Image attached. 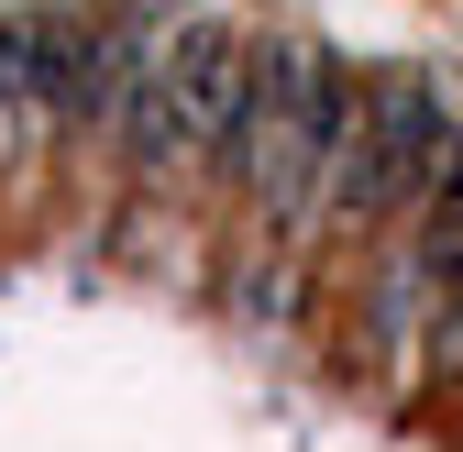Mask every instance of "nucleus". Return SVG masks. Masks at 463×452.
I'll return each instance as SVG.
<instances>
[{
  "mask_svg": "<svg viewBox=\"0 0 463 452\" xmlns=\"http://www.w3.org/2000/svg\"><path fill=\"white\" fill-rule=\"evenodd\" d=\"M354 122H364V89L309 44H254V89H243V122H232V188H243L265 221H331L342 199V165H354Z\"/></svg>",
  "mask_w": 463,
  "mask_h": 452,
  "instance_id": "1",
  "label": "nucleus"
},
{
  "mask_svg": "<svg viewBox=\"0 0 463 452\" xmlns=\"http://www.w3.org/2000/svg\"><path fill=\"white\" fill-rule=\"evenodd\" d=\"M243 89H254V44L221 33V23H165V55L133 99V165L155 177H177V165H221L232 155V122H243Z\"/></svg>",
  "mask_w": 463,
  "mask_h": 452,
  "instance_id": "2",
  "label": "nucleus"
},
{
  "mask_svg": "<svg viewBox=\"0 0 463 452\" xmlns=\"http://www.w3.org/2000/svg\"><path fill=\"white\" fill-rule=\"evenodd\" d=\"M452 110L430 78H386L364 89V122H354V165H342V199L331 221H375V210H430L441 165H452Z\"/></svg>",
  "mask_w": 463,
  "mask_h": 452,
  "instance_id": "3",
  "label": "nucleus"
},
{
  "mask_svg": "<svg viewBox=\"0 0 463 452\" xmlns=\"http://www.w3.org/2000/svg\"><path fill=\"white\" fill-rule=\"evenodd\" d=\"M409 276L430 287V309H441V320L463 309V144H452L441 188H430V210H420V254H409Z\"/></svg>",
  "mask_w": 463,
  "mask_h": 452,
  "instance_id": "4",
  "label": "nucleus"
}]
</instances>
